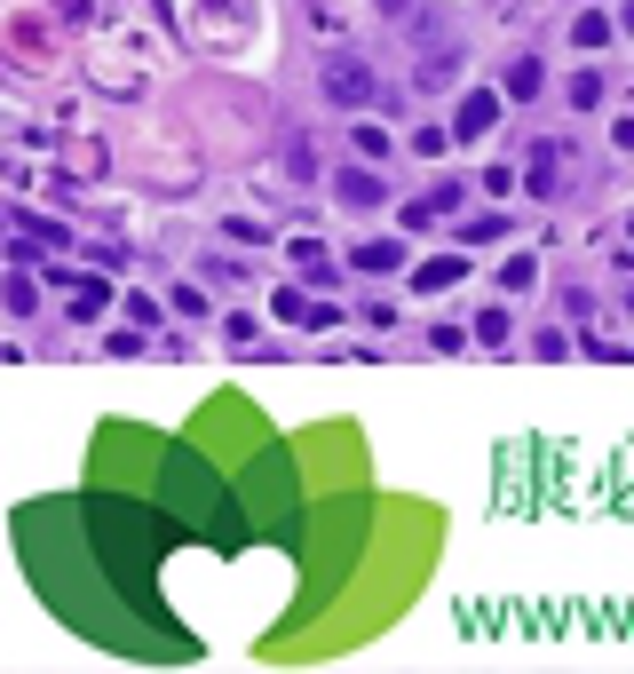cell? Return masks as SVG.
<instances>
[{
  "label": "cell",
  "mask_w": 634,
  "mask_h": 674,
  "mask_svg": "<svg viewBox=\"0 0 634 674\" xmlns=\"http://www.w3.org/2000/svg\"><path fill=\"white\" fill-rule=\"evenodd\" d=\"M460 270H468L460 254H436V262H421V278H413V286H421V294H436V286H452Z\"/></svg>",
  "instance_id": "277c9868"
},
{
  "label": "cell",
  "mask_w": 634,
  "mask_h": 674,
  "mask_svg": "<svg viewBox=\"0 0 634 674\" xmlns=\"http://www.w3.org/2000/svg\"><path fill=\"white\" fill-rule=\"evenodd\" d=\"M492 119H500V104H492V96H468V104H460V135H484Z\"/></svg>",
  "instance_id": "5b68a950"
},
{
  "label": "cell",
  "mask_w": 634,
  "mask_h": 674,
  "mask_svg": "<svg viewBox=\"0 0 634 674\" xmlns=\"http://www.w3.org/2000/svg\"><path fill=\"white\" fill-rule=\"evenodd\" d=\"M547 191H555V143L531 159V199H547Z\"/></svg>",
  "instance_id": "52a82bcc"
},
{
  "label": "cell",
  "mask_w": 634,
  "mask_h": 674,
  "mask_svg": "<svg viewBox=\"0 0 634 674\" xmlns=\"http://www.w3.org/2000/svg\"><path fill=\"white\" fill-rule=\"evenodd\" d=\"M325 88H333V104H365V96H373V72H365L357 56H333V72H325Z\"/></svg>",
  "instance_id": "6da1fadb"
},
{
  "label": "cell",
  "mask_w": 634,
  "mask_h": 674,
  "mask_svg": "<svg viewBox=\"0 0 634 674\" xmlns=\"http://www.w3.org/2000/svg\"><path fill=\"white\" fill-rule=\"evenodd\" d=\"M333 191H341V207H373V199H381V175H373V167H341Z\"/></svg>",
  "instance_id": "7a4b0ae2"
},
{
  "label": "cell",
  "mask_w": 634,
  "mask_h": 674,
  "mask_svg": "<svg viewBox=\"0 0 634 674\" xmlns=\"http://www.w3.org/2000/svg\"><path fill=\"white\" fill-rule=\"evenodd\" d=\"M627 32H634V8H627Z\"/></svg>",
  "instance_id": "9c48e42d"
},
{
  "label": "cell",
  "mask_w": 634,
  "mask_h": 674,
  "mask_svg": "<svg viewBox=\"0 0 634 674\" xmlns=\"http://www.w3.org/2000/svg\"><path fill=\"white\" fill-rule=\"evenodd\" d=\"M397 262H405V246H397V238H365V246H357V270H373V278H381V270H397Z\"/></svg>",
  "instance_id": "3957f363"
},
{
  "label": "cell",
  "mask_w": 634,
  "mask_h": 674,
  "mask_svg": "<svg viewBox=\"0 0 634 674\" xmlns=\"http://www.w3.org/2000/svg\"><path fill=\"white\" fill-rule=\"evenodd\" d=\"M294 262L310 270L317 286H333V270H341V262H325V246H317V238H302V246H294Z\"/></svg>",
  "instance_id": "8992f818"
},
{
  "label": "cell",
  "mask_w": 634,
  "mask_h": 674,
  "mask_svg": "<svg viewBox=\"0 0 634 674\" xmlns=\"http://www.w3.org/2000/svg\"><path fill=\"white\" fill-rule=\"evenodd\" d=\"M508 96H539V64H531V56L508 72Z\"/></svg>",
  "instance_id": "ba28073f"
}]
</instances>
